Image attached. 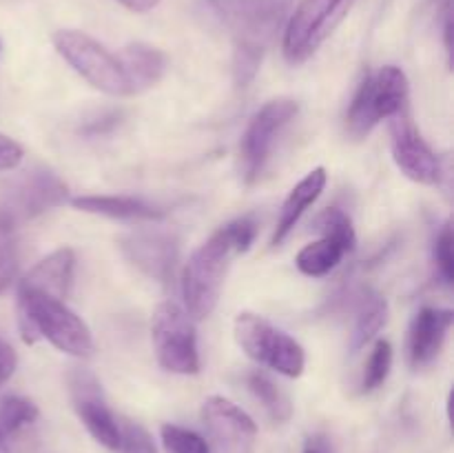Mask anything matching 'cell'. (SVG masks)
<instances>
[{
    "mask_svg": "<svg viewBox=\"0 0 454 453\" xmlns=\"http://www.w3.org/2000/svg\"><path fill=\"white\" fill-rule=\"evenodd\" d=\"M255 234V220L251 216H242L220 226L207 242L195 249L182 271L186 314L195 320H204L215 311L231 260L251 249Z\"/></svg>",
    "mask_w": 454,
    "mask_h": 453,
    "instance_id": "obj_1",
    "label": "cell"
},
{
    "mask_svg": "<svg viewBox=\"0 0 454 453\" xmlns=\"http://www.w3.org/2000/svg\"><path fill=\"white\" fill-rule=\"evenodd\" d=\"M16 314L18 329L27 345L47 340L74 358H89L93 354L91 331L62 298L20 282L16 291Z\"/></svg>",
    "mask_w": 454,
    "mask_h": 453,
    "instance_id": "obj_2",
    "label": "cell"
},
{
    "mask_svg": "<svg viewBox=\"0 0 454 453\" xmlns=\"http://www.w3.org/2000/svg\"><path fill=\"white\" fill-rule=\"evenodd\" d=\"M408 102V78L399 67L386 65L368 74L355 91L346 114V131L362 140L381 120L402 114Z\"/></svg>",
    "mask_w": 454,
    "mask_h": 453,
    "instance_id": "obj_3",
    "label": "cell"
},
{
    "mask_svg": "<svg viewBox=\"0 0 454 453\" xmlns=\"http://www.w3.org/2000/svg\"><path fill=\"white\" fill-rule=\"evenodd\" d=\"M217 20L233 36L235 47L266 52L286 25L293 0H207Z\"/></svg>",
    "mask_w": 454,
    "mask_h": 453,
    "instance_id": "obj_4",
    "label": "cell"
},
{
    "mask_svg": "<svg viewBox=\"0 0 454 453\" xmlns=\"http://www.w3.org/2000/svg\"><path fill=\"white\" fill-rule=\"evenodd\" d=\"M51 40L56 52L91 87L100 89L109 96H131V87H129V80L118 60V53H111L105 44L78 29L56 31Z\"/></svg>",
    "mask_w": 454,
    "mask_h": 453,
    "instance_id": "obj_5",
    "label": "cell"
},
{
    "mask_svg": "<svg viewBox=\"0 0 454 453\" xmlns=\"http://www.w3.org/2000/svg\"><path fill=\"white\" fill-rule=\"evenodd\" d=\"M235 340L248 358L282 376L297 378L304 371L306 354L300 342L262 315L239 314L235 318Z\"/></svg>",
    "mask_w": 454,
    "mask_h": 453,
    "instance_id": "obj_6",
    "label": "cell"
},
{
    "mask_svg": "<svg viewBox=\"0 0 454 453\" xmlns=\"http://www.w3.org/2000/svg\"><path fill=\"white\" fill-rule=\"evenodd\" d=\"M155 358L164 371L193 376L200 371L198 336L191 315L176 302H160L151 318Z\"/></svg>",
    "mask_w": 454,
    "mask_h": 453,
    "instance_id": "obj_7",
    "label": "cell"
},
{
    "mask_svg": "<svg viewBox=\"0 0 454 453\" xmlns=\"http://www.w3.org/2000/svg\"><path fill=\"white\" fill-rule=\"evenodd\" d=\"M355 0H300L284 25L282 49L291 65L309 60L348 13Z\"/></svg>",
    "mask_w": 454,
    "mask_h": 453,
    "instance_id": "obj_8",
    "label": "cell"
},
{
    "mask_svg": "<svg viewBox=\"0 0 454 453\" xmlns=\"http://www.w3.org/2000/svg\"><path fill=\"white\" fill-rule=\"evenodd\" d=\"M297 114H300V102L293 98H275L253 115L239 145V167L248 185L262 176L275 149V142Z\"/></svg>",
    "mask_w": 454,
    "mask_h": 453,
    "instance_id": "obj_9",
    "label": "cell"
},
{
    "mask_svg": "<svg viewBox=\"0 0 454 453\" xmlns=\"http://www.w3.org/2000/svg\"><path fill=\"white\" fill-rule=\"evenodd\" d=\"M390 149L399 171L412 182L434 187L442 182V163L419 129L408 118L406 109L390 118Z\"/></svg>",
    "mask_w": 454,
    "mask_h": 453,
    "instance_id": "obj_10",
    "label": "cell"
},
{
    "mask_svg": "<svg viewBox=\"0 0 454 453\" xmlns=\"http://www.w3.org/2000/svg\"><path fill=\"white\" fill-rule=\"evenodd\" d=\"M67 382H69V393L75 413H78V417L82 420V425L87 426L89 433H91L102 447L111 449V451H118L120 422L115 420L111 409L106 407L98 378L93 376L89 369L75 367L71 369L69 376H67Z\"/></svg>",
    "mask_w": 454,
    "mask_h": 453,
    "instance_id": "obj_11",
    "label": "cell"
},
{
    "mask_svg": "<svg viewBox=\"0 0 454 453\" xmlns=\"http://www.w3.org/2000/svg\"><path fill=\"white\" fill-rule=\"evenodd\" d=\"M202 422L215 453H255L257 425L247 411L224 395H211L204 400Z\"/></svg>",
    "mask_w": 454,
    "mask_h": 453,
    "instance_id": "obj_12",
    "label": "cell"
},
{
    "mask_svg": "<svg viewBox=\"0 0 454 453\" xmlns=\"http://www.w3.org/2000/svg\"><path fill=\"white\" fill-rule=\"evenodd\" d=\"M67 200L69 189L56 173L49 169H34L9 187L0 209H4L16 222H22L60 207Z\"/></svg>",
    "mask_w": 454,
    "mask_h": 453,
    "instance_id": "obj_13",
    "label": "cell"
},
{
    "mask_svg": "<svg viewBox=\"0 0 454 453\" xmlns=\"http://www.w3.org/2000/svg\"><path fill=\"white\" fill-rule=\"evenodd\" d=\"M122 256L146 278L167 284L177 262V238L162 229H136L118 240Z\"/></svg>",
    "mask_w": 454,
    "mask_h": 453,
    "instance_id": "obj_14",
    "label": "cell"
},
{
    "mask_svg": "<svg viewBox=\"0 0 454 453\" xmlns=\"http://www.w3.org/2000/svg\"><path fill=\"white\" fill-rule=\"evenodd\" d=\"M454 314L450 309L424 306L415 315L408 331V360L415 369H424L442 354L448 331L452 327Z\"/></svg>",
    "mask_w": 454,
    "mask_h": 453,
    "instance_id": "obj_15",
    "label": "cell"
},
{
    "mask_svg": "<svg viewBox=\"0 0 454 453\" xmlns=\"http://www.w3.org/2000/svg\"><path fill=\"white\" fill-rule=\"evenodd\" d=\"M78 211L98 213V216L114 218V220L129 222H158L167 216V211L155 204L145 203L133 195H78L71 200Z\"/></svg>",
    "mask_w": 454,
    "mask_h": 453,
    "instance_id": "obj_16",
    "label": "cell"
},
{
    "mask_svg": "<svg viewBox=\"0 0 454 453\" xmlns=\"http://www.w3.org/2000/svg\"><path fill=\"white\" fill-rule=\"evenodd\" d=\"M118 60L129 80L131 96L146 91V89H151L153 84H158L168 65L164 52H160L158 47L146 43L127 44V47L118 53Z\"/></svg>",
    "mask_w": 454,
    "mask_h": 453,
    "instance_id": "obj_17",
    "label": "cell"
},
{
    "mask_svg": "<svg viewBox=\"0 0 454 453\" xmlns=\"http://www.w3.org/2000/svg\"><path fill=\"white\" fill-rule=\"evenodd\" d=\"M324 187H326V169L324 167H315L313 171L306 173V176L293 187L291 194L284 200L282 211H279L278 226H275L273 234V247H278V244H282L284 240L288 238V234L295 229L297 222H300L301 216L306 213V209L322 195Z\"/></svg>",
    "mask_w": 454,
    "mask_h": 453,
    "instance_id": "obj_18",
    "label": "cell"
},
{
    "mask_svg": "<svg viewBox=\"0 0 454 453\" xmlns=\"http://www.w3.org/2000/svg\"><path fill=\"white\" fill-rule=\"evenodd\" d=\"M74 271H75V253L74 249L60 247L49 253L47 258L38 262L25 278L20 280L27 287H34L38 291L51 293L65 300L74 287Z\"/></svg>",
    "mask_w": 454,
    "mask_h": 453,
    "instance_id": "obj_19",
    "label": "cell"
},
{
    "mask_svg": "<svg viewBox=\"0 0 454 453\" xmlns=\"http://www.w3.org/2000/svg\"><path fill=\"white\" fill-rule=\"evenodd\" d=\"M348 251L350 249L346 247L344 242L322 235L317 242L306 244V247L297 253L295 265L304 275H310V278H324V275H328L333 269L340 266V262L344 260V256Z\"/></svg>",
    "mask_w": 454,
    "mask_h": 453,
    "instance_id": "obj_20",
    "label": "cell"
},
{
    "mask_svg": "<svg viewBox=\"0 0 454 453\" xmlns=\"http://www.w3.org/2000/svg\"><path fill=\"white\" fill-rule=\"evenodd\" d=\"M388 320V302L380 296H364L359 300L357 318H355L353 333H350V354L368 345Z\"/></svg>",
    "mask_w": 454,
    "mask_h": 453,
    "instance_id": "obj_21",
    "label": "cell"
},
{
    "mask_svg": "<svg viewBox=\"0 0 454 453\" xmlns=\"http://www.w3.org/2000/svg\"><path fill=\"white\" fill-rule=\"evenodd\" d=\"M247 385L248 389H251V393L260 400L262 407L266 409V413H269L275 422L291 420L293 416L291 400H288V395L284 393V391L279 389V386L275 385L266 373L251 371L247 376Z\"/></svg>",
    "mask_w": 454,
    "mask_h": 453,
    "instance_id": "obj_22",
    "label": "cell"
},
{
    "mask_svg": "<svg viewBox=\"0 0 454 453\" xmlns=\"http://www.w3.org/2000/svg\"><path fill=\"white\" fill-rule=\"evenodd\" d=\"M16 225L18 222L0 209V296L9 291L18 274Z\"/></svg>",
    "mask_w": 454,
    "mask_h": 453,
    "instance_id": "obj_23",
    "label": "cell"
},
{
    "mask_svg": "<svg viewBox=\"0 0 454 453\" xmlns=\"http://www.w3.org/2000/svg\"><path fill=\"white\" fill-rule=\"evenodd\" d=\"M38 416V407L22 395H7L0 400V431L4 435L29 429L31 425H35Z\"/></svg>",
    "mask_w": 454,
    "mask_h": 453,
    "instance_id": "obj_24",
    "label": "cell"
},
{
    "mask_svg": "<svg viewBox=\"0 0 454 453\" xmlns=\"http://www.w3.org/2000/svg\"><path fill=\"white\" fill-rule=\"evenodd\" d=\"M390 367H393V345L388 340H377L364 367L362 393H372L380 389L388 378Z\"/></svg>",
    "mask_w": 454,
    "mask_h": 453,
    "instance_id": "obj_25",
    "label": "cell"
},
{
    "mask_svg": "<svg viewBox=\"0 0 454 453\" xmlns=\"http://www.w3.org/2000/svg\"><path fill=\"white\" fill-rule=\"evenodd\" d=\"M160 435L167 453H211V447L202 435L180 425H162Z\"/></svg>",
    "mask_w": 454,
    "mask_h": 453,
    "instance_id": "obj_26",
    "label": "cell"
},
{
    "mask_svg": "<svg viewBox=\"0 0 454 453\" xmlns=\"http://www.w3.org/2000/svg\"><path fill=\"white\" fill-rule=\"evenodd\" d=\"M315 229L322 231V235L326 238H335L340 242H344L346 247L353 249L355 247V229H353V220L348 218V213L341 211L340 207H328L315 218Z\"/></svg>",
    "mask_w": 454,
    "mask_h": 453,
    "instance_id": "obj_27",
    "label": "cell"
},
{
    "mask_svg": "<svg viewBox=\"0 0 454 453\" xmlns=\"http://www.w3.org/2000/svg\"><path fill=\"white\" fill-rule=\"evenodd\" d=\"M120 453H158L153 438L142 425L131 420H122L120 425Z\"/></svg>",
    "mask_w": 454,
    "mask_h": 453,
    "instance_id": "obj_28",
    "label": "cell"
},
{
    "mask_svg": "<svg viewBox=\"0 0 454 453\" xmlns=\"http://www.w3.org/2000/svg\"><path fill=\"white\" fill-rule=\"evenodd\" d=\"M452 226L450 222L442 226V231L434 238V265H437L439 278L446 284L454 282V253H452Z\"/></svg>",
    "mask_w": 454,
    "mask_h": 453,
    "instance_id": "obj_29",
    "label": "cell"
},
{
    "mask_svg": "<svg viewBox=\"0 0 454 453\" xmlns=\"http://www.w3.org/2000/svg\"><path fill=\"white\" fill-rule=\"evenodd\" d=\"M22 147L13 138L0 133V171H12L22 163Z\"/></svg>",
    "mask_w": 454,
    "mask_h": 453,
    "instance_id": "obj_30",
    "label": "cell"
},
{
    "mask_svg": "<svg viewBox=\"0 0 454 453\" xmlns=\"http://www.w3.org/2000/svg\"><path fill=\"white\" fill-rule=\"evenodd\" d=\"M16 364H18L16 351H13V346L9 345L3 336H0V386H3L4 382L13 376V371H16Z\"/></svg>",
    "mask_w": 454,
    "mask_h": 453,
    "instance_id": "obj_31",
    "label": "cell"
},
{
    "mask_svg": "<svg viewBox=\"0 0 454 453\" xmlns=\"http://www.w3.org/2000/svg\"><path fill=\"white\" fill-rule=\"evenodd\" d=\"M118 114H109V115H100V118H93L89 120L87 124L82 127V131L87 136H98V133H106L109 129H114L118 124Z\"/></svg>",
    "mask_w": 454,
    "mask_h": 453,
    "instance_id": "obj_32",
    "label": "cell"
},
{
    "mask_svg": "<svg viewBox=\"0 0 454 453\" xmlns=\"http://www.w3.org/2000/svg\"><path fill=\"white\" fill-rule=\"evenodd\" d=\"M301 453H331V444L324 435H310L304 442V449Z\"/></svg>",
    "mask_w": 454,
    "mask_h": 453,
    "instance_id": "obj_33",
    "label": "cell"
},
{
    "mask_svg": "<svg viewBox=\"0 0 454 453\" xmlns=\"http://www.w3.org/2000/svg\"><path fill=\"white\" fill-rule=\"evenodd\" d=\"M122 7H127L129 12H136V13H145V12H151V9H155L160 4V0H118Z\"/></svg>",
    "mask_w": 454,
    "mask_h": 453,
    "instance_id": "obj_34",
    "label": "cell"
},
{
    "mask_svg": "<svg viewBox=\"0 0 454 453\" xmlns=\"http://www.w3.org/2000/svg\"><path fill=\"white\" fill-rule=\"evenodd\" d=\"M9 435H4L3 431H0V453H12V447H9Z\"/></svg>",
    "mask_w": 454,
    "mask_h": 453,
    "instance_id": "obj_35",
    "label": "cell"
}]
</instances>
